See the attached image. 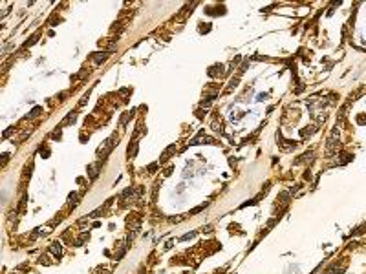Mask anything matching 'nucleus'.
Instances as JSON below:
<instances>
[{
	"instance_id": "nucleus-11",
	"label": "nucleus",
	"mask_w": 366,
	"mask_h": 274,
	"mask_svg": "<svg viewBox=\"0 0 366 274\" xmlns=\"http://www.w3.org/2000/svg\"><path fill=\"white\" fill-rule=\"evenodd\" d=\"M39 112H40V108H35V110L31 112V117H35V115H39Z\"/></svg>"
},
{
	"instance_id": "nucleus-8",
	"label": "nucleus",
	"mask_w": 366,
	"mask_h": 274,
	"mask_svg": "<svg viewBox=\"0 0 366 274\" xmlns=\"http://www.w3.org/2000/svg\"><path fill=\"white\" fill-rule=\"evenodd\" d=\"M136 154H137V143H132L128 146V157H134Z\"/></svg>"
},
{
	"instance_id": "nucleus-2",
	"label": "nucleus",
	"mask_w": 366,
	"mask_h": 274,
	"mask_svg": "<svg viewBox=\"0 0 366 274\" xmlns=\"http://www.w3.org/2000/svg\"><path fill=\"white\" fill-rule=\"evenodd\" d=\"M339 148V139L335 141V134L329 137V141H328V145H326V155H331L335 152V150Z\"/></svg>"
},
{
	"instance_id": "nucleus-9",
	"label": "nucleus",
	"mask_w": 366,
	"mask_h": 274,
	"mask_svg": "<svg viewBox=\"0 0 366 274\" xmlns=\"http://www.w3.org/2000/svg\"><path fill=\"white\" fill-rule=\"evenodd\" d=\"M88 238H90V234H88V232H84V234H81V236H79V239L75 241V245H82V243H84Z\"/></svg>"
},
{
	"instance_id": "nucleus-7",
	"label": "nucleus",
	"mask_w": 366,
	"mask_h": 274,
	"mask_svg": "<svg viewBox=\"0 0 366 274\" xmlns=\"http://www.w3.org/2000/svg\"><path fill=\"white\" fill-rule=\"evenodd\" d=\"M106 57H108V55H106V53H93V57H92V60H93V62H95V64H101V62H103V60H106Z\"/></svg>"
},
{
	"instance_id": "nucleus-10",
	"label": "nucleus",
	"mask_w": 366,
	"mask_h": 274,
	"mask_svg": "<svg viewBox=\"0 0 366 274\" xmlns=\"http://www.w3.org/2000/svg\"><path fill=\"white\" fill-rule=\"evenodd\" d=\"M72 205H73V207L77 205V194H72L70 196V207H72Z\"/></svg>"
},
{
	"instance_id": "nucleus-1",
	"label": "nucleus",
	"mask_w": 366,
	"mask_h": 274,
	"mask_svg": "<svg viewBox=\"0 0 366 274\" xmlns=\"http://www.w3.org/2000/svg\"><path fill=\"white\" fill-rule=\"evenodd\" d=\"M115 139H117V134H114V135H112V137H110V139L105 143V146H101V148H99V155H106V154L110 152V150L114 148V145H115L114 141H115Z\"/></svg>"
},
{
	"instance_id": "nucleus-3",
	"label": "nucleus",
	"mask_w": 366,
	"mask_h": 274,
	"mask_svg": "<svg viewBox=\"0 0 366 274\" xmlns=\"http://www.w3.org/2000/svg\"><path fill=\"white\" fill-rule=\"evenodd\" d=\"M99 168H101V163H93V164H90L88 172H90V177H92V179H95V177H97Z\"/></svg>"
},
{
	"instance_id": "nucleus-4",
	"label": "nucleus",
	"mask_w": 366,
	"mask_h": 274,
	"mask_svg": "<svg viewBox=\"0 0 366 274\" xmlns=\"http://www.w3.org/2000/svg\"><path fill=\"white\" fill-rule=\"evenodd\" d=\"M174 152H176V145H170V146L163 152V155H161V163L169 161V159H170V154H174Z\"/></svg>"
},
{
	"instance_id": "nucleus-5",
	"label": "nucleus",
	"mask_w": 366,
	"mask_h": 274,
	"mask_svg": "<svg viewBox=\"0 0 366 274\" xmlns=\"http://www.w3.org/2000/svg\"><path fill=\"white\" fill-rule=\"evenodd\" d=\"M75 119H77V113H75V112H70V113H68V117H66L63 122H60V126H68V124H72V122H75Z\"/></svg>"
},
{
	"instance_id": "nucleus-12",
	"label": "nucleus",
	"mask_w": 366,
	"mask_h": 274,
	"mask_svg": "<svg viewBox=\"0 0 366 274\" xmlns=\"http://www.w3.org/2000/svg\"><path fill=\"white\" fill-rule=\"evenodd\" d=\"M156 168H157V164H156V163H154V164H150V166H148V170H150V172H154Z\"/></svg>"
},
{
	"instance_id": "nucleus-6",
	"label": "nucleus",
	"mask_w": 366,
	"mask_h": 274,
	"mask_svg": "<svg viewBox=\"0 0 366 274\" xmlns=\"http://www.w3.org/2000/svg\"><path fill=\"white\" fill-rule=\"evenodd\" d=\"M50 250H51V254H53L55 258H59L60 254H63V247H60V243H53Z\"/></svg>"
}]
</instances>
